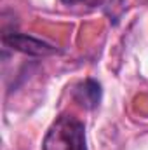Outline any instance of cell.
Returning a JSON list of instances; mask_svg holds the SVG:
<instances>
[{
    "label": "cell",
    "instance_id": "obj_2",
    "mask_svg": "<svg viewBox=\"0 0 148 150\" xmlns=\"http://www.w3.org/2000/svg\"><path fill=\"white\" fill-rule=\"evenodd\" d=\"M4 44L14 51H19L23 54L28 56H35V58H45V56H52L58 54V47L52 44H47L44 40H38L30 35H23V33H7L4 35Z\"/></svg>",
    "mask_w": 148,
    "mask_h": 150
},
{
    "label": "cell",
    "instance_id": "obj_3",
    "mask_svg": "<svg viewBox=\"0 0 148 150\" xmlns=\"http://www.w3.org/2000/svg\"><path fill=\"white\" fill-rule=\"evenodd\" d=\"M77 100L87 107V108H94L99 100H101V87L96 80H85L84 84H80V89H77Z\"/></svg>",
    "mask_w": 148,
    "mask_h": 150
},
{
    "label": "cell",
    "instance_id": "obj_4",
    "mask_svg": "<svg viewBox=\"0 0 148 150\" xmlns=\"http://www.w3.org/2000/svg\"><path fill=\"white\" fill-rule=\"evenodd\" d=\"M61 2L66 5H82V7L94 9V7H99L105 0H61Z\"/></svg>",
    "mask_w": 148,
    "mask_h": 150
},
{
    "label": "cell",
    "instance_id": "obj_1",
    "mask_svg": "<svg viewBox=\"0 0 148 150\" xmlns=\"http://www.w3.org/2000/svg\"><path fill=\"white\" fill-rule=\"evenodd\" d=\"M44 150H85V127L72 115H61L45 134Z\"/></svg>",
    "mask_w": 148,
    "mask_h": 150
}]
</instances>
